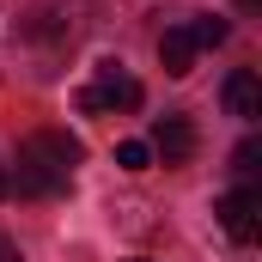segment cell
Segmentation results:
<instances>
[{"label":"cell","instance_id":"cell-1","mask_svg":"<svg viewBox=\"0 0 262 262\" xmlns=\"http://www.w3.org/2000/svg\"><path fill=\"white\" fill-rule=\"evenodd\" d=\"M73 165H79V140L61 128H37L18 140V177H6V183H18V195L43 201L73 183Z\"/></svg>","mask_w":262,"mask_h":262},{"label":"cell","instance_id":"cell-2","mask_svg":"<svg viewBox=\"0 0 262 262\" xmlns=\"http://www.w3.org/2000/svg\"><path fill=\"white\" fill-rule=\"evenodd\" d=\"M79 31H85V0H37V6L25 12V25H18V37H25V43H43L49 55L73 49Z\"/></svg>","mask_w":262,"mask_h":262},{"label":"cell","instance_id":"cell-3","mask_svg":"<svg viewBox=\"0 0 262 262\" xmlns=\"http://www.w3.org/2000/svg\"><path fill=\"white\" fill-rule=\"evenodd\" d=\"M146 104V92H140V79L122 73V61H98L92 67V85L79 92V110L85 116H110V110H140Z\"/></svg>","mask_w":262,"mask_h":262},{"label":"cell","instance_id":"cell-4","mask_svg":"<svg viewBox=\"0 0 262 262\" xmlns=\"http://www.w3.org/2000/svg\"><path fill=\"white\" fill-rule=\"evenodd\" d=\"M220 226H226V238H238V244H256L262 232V195L244 183V189H232V195H220Z\"/></svg>","mask_w":262,"mask_h":262},{"label":"cell","instance_id":"cell-5","mask_svg":"<svg viewBox=\"0 0 262 262\" xmlns=\"http://www.w3.org/2000/svg\"><path fill=\"white\" fill-rule=\"evenodd\" d=\"M146 146H152V159H165V165H189V159H195V146H201V134H195L189 116H159Z\"/></svg>","mask_w":262,"mask_h":262},{"label":"cell","instance_id":"cell-6","mask_svg":"<svg viewBox=\"0 0 262 262\" xmlns=\"http://www.w3.org/2000/svg\"><path fill=\"white\" fill-rule=\"evenodd\" d=\"M220 98H226V110H232L238 122H256V116H262V79L250 73V67L226 73V92H220Z\"/></svg>","mask_w":262,"mask_h":262},{"label":"cell","instance_id":"cell-7","mask_svg":"<svg viewBox=\"0 0 262 262\" xmlns=\"http://www.w3.org/2000/svg\"><path fill=\"white\" fill-rule=\"evenodd\" d=\"M159 61L171 79H183L189 67H195V37H189V25H171L165 37H159Z\"/></svg>","mask_w":262,"mask_h":262},{"label":"cell","instance_id":"cell-8","mask_svg":"<svg viewBox=\"0 0 262 262\" xmlns=\"http://www.w3.org/2000/svg\"><path fill=\"white\" fill-rule=\"evenodd\" d=\"M189 37H195V49H220V43L232 37V25H226V18H195Z\"/></svg>","mask_w":262,"mask_h":262},{"label":"cell","instance_id":"cell-9","mask_svg":"<svg viewBox=\"0 0 262 262\" xmlns=\"http://www.w3.org/2000/svg\"><path fill=\"white\" fill-rule=\"evenodd\" d=\"M116 165H122V171H146V165H152V146H146V140H122V146H116Z\"/></svg>","mask_w":262,"mask_h":262},{"label":"cell","instance_id":"cell-10","mask_svg":"<svg viewBox=\"0 0 262 262\" xmlns=\"http://www.w3.org/2000/svg\"><path fill=\"white\" fill-rule=\"evenodd\" d=\"M256 159H262V140H256V134H250V140H244V146L232 152V165H238V171L250 177V171H256Z\"/></svg>","mask_w":262,"mask_h":262},{"label":"cell","instance_id":"cell-11","mask_svg":"<svg viewBox=\"0 0 262 262\" xmlns=\"http://www.w3.org/2000/svg\"><path fill=\"white\" fill-rule=\"evenodd\" d=\"M0 262H25V256H18V244H12L6 232H0Z\"/></svg>","mask_w":262,"mask_h":262},{"label":"cell","instance_id":"cell-12","mask_svg":"<svg viewBox=\"0 0 262 262\" xmlns=\"http://www.w3.org/2000/svg\"><path fill=\"white\" fill-rule=\"evenodd\" d=\"M6 189H12V183H6V165H0V201H6Z\"/></svg>","mask_w":262,"mask_h":262}]
</instances>
